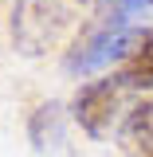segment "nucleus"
<instances>
[{
    "instance_id": "nucleus-4",
    "label": "nucleus",
    "mask_w": 153,
    "mask_h": 157,
    "mask_svg": "<svg viewBox=\"0 0 153 157\" xmlns=\"http://www.w3.org/2000/svg\"><path fill=\"white\" fill-rule=\"evenodd\" d=\"M118 145H122V157H153V98L130 110Z\"/></svg>"
},
{
    "instance_id": "nucleus-8",
    "label": "nucleus",
    "mask_w": 153,
    "mask_h": 157,
    "mask_svg": "<svg viewBox=\"0 0 153 157\" xmlns=\"http://www.w3.org/2000/svg\"><path fill=\"white\" fill-rule=\"evenodd\" d=\"M149 4H153V0H149Z\"/></svg>"
},
{
    "instance_id": "nucleus-1",
    "label": "nucleus",
    "mask_w": 153,
    "mask_h": 157,
    "mask_svg": "<svg viewBox=\"0 0 153 157\" xmlns=\"http://www.w3.org/2000/svg\"><path fill=\"white\" fill-rule=\"evenodd\" d=\"M149 0H98L94 16L86 20V28L75 36V43L67 47L63 67L71 75H86L106 67L110 59H126V51L134 47L137 32V16L145 12Z\"/></svg>"
},
{
    "instance_id": "nucleus-2",
    "label": "nucleus",
    "mask_w": 153,
    "mask_h": 157,
    "mask_svg": "<svg viewBox=\"0 0 153 157\" xmlns=\"http://www.w3.org/2000/svg\"><path fill=\"white\" fill-rule=\"evenodd\" d=\"M71 24V12L59 0H20L12 12V43L20 55L51 51Z\"/></svg>"
},
{
    "instance_id": "nucleus-7",
    "label": "nucleus",
    "mask_w": 153,
    "mask_h": 157,
    "mask_svg": "<svg viewBox=\"0 0 153 157\" xmlns=\"http://www.w3.org/2000/svg\"><path fill=\"white\" fill-rule=\"evenodd\" d=\"M78 4H86V0H78Z\"/></svg>"
},
{
    "instance_id": "nucleus-6",
    "label": "nucleus",
    "mask_w": 153,
    "mask_h": 157,
    "mask_svg": "<svg viewBox=\"0 0 153 157\" xmlns=\"http://www.w3.org/2000/svg\"><path fill=\"white\" fill-rule=\"evenodd\" d=\"M28 137H32V145H36L39 153L55 149L59 141H63V114H59L55 102H43V106L32 110V118H28Z\"/></svg>"
},
{
    "instance_id": "nucleus-3",
    "label": "nucleus",
    "mask_w": 153,
    "mask_h": 157,
    "mask_svg": "<svg viewBox=\"0 0 153 157\" xmlns=\"http://www.w3.org/2000/svg\"><path fill=\"white\" fill-rule=\"evenodd\" d=\"M122 86H126L122 78H94V82L78 86L75 102H71V114H75V122L82 126V134L102 137L110 130L118 106H122Z\"/></svg>"
},
{
    "instance_id": "nucleus-5",
    "label": "nucleus",
    "mask_w": 153,
    "mask_h": 157,
    "mask_svg": "<svg viewBox=\"0 0 153 157\" xmlns=\"http://www.w3.org/2000/svg\"><path fill=\"white\" fill-rule=\"evenodd\" d=\"M118 78H122L126 86L153 90V28H149V32H141V36L134 39V47H130L126 59H122Z\"/></svg>"
}]
</instances>
